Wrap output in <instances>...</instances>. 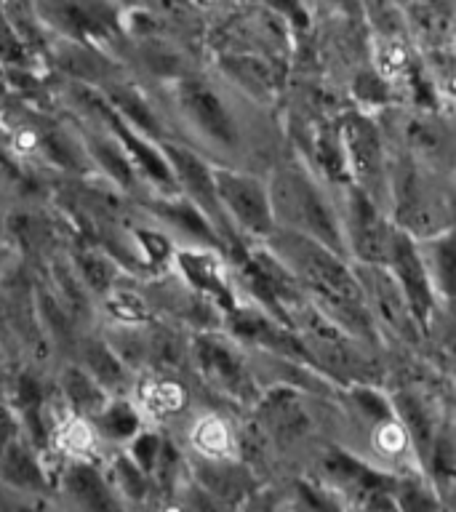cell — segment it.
<instances>
[{
  "mask_svg": "<svg viewBox=\"0 0 456 512\" xmlns=\"http://www.w3.org/2000/svg\"><path fill=\"white\" fill-rule=\"evenodd\" d=\"M283 246H286L288 259L294 262L296 272L331 307V312L347 320L355 331H368V312L366 304H363V294L342 264L336 262L326 248L312 243V240L299 238V235L288 238Z\"/></svg>",
  "mask_w": 456,
  "mask_h": 512,
  "instance_id": "cell-1",
  "label": "cell"
},
{
  "mask_svg": "<svg viewBox=\"0 0 456 512\" xmlns=\"http://www.w3.org/2000/svg\"><path fill=\"white\" fill-rule=\"evenodd\" d=\"M214 179L219 200L230 208L232 216L246 230L256 232V235H267L272 230L270 203H267V192H264L262 184L251 176L230 174V171H219V174H214Z\"/></svg>",
  "mask_w": 456,
  "mask_h": 512,
  "instance_id": "cell-2",
  "label": "cell"
},
{
  "mask_svg": "<svg viewBox=\"0 0 456 512\" xmlns=\"http://www.w3.org/2000/svg\"><path fill=\"white\" fill-rule=\"evenodd\" d=\"M280 203L291 211V222H296L302 230L312 232L315 238L328 240L331 246L339 248V235H336V227L328 216L323 200H320L318 190L312 187L310 182H304L302 176L288 174L283 182H280Z\"/></svg>",
  "mask_w": 456,
  "mask_h": 512,
  "instance_id": "cell-3",
  "label": "cell"
},
{
  "mask_svg": "<svg viewBox=\"0 0 456 512\" xmlns=\"http://www.w3.org/2000/svg\"><path fill=\"white\" fill-rule=\"evenodd\" d=\"M392 267L398 272L400 286L406 291L408 307L416 315V320L427 326L430 323V312H432V291H430V280H427V272H424L419 256H416L414 246L406 235H395L392 238V251H390Z\"/></svg>",
  "mask_w": 456,
  "mask_h": 512,
  "instance_id": "cell-4",
  "label": "cell"
},
{
  "mask_svg": "<svg viewBox=\"0 0 456 512\" xmlns=\"http://www.w3.org/2000/svg\"><path fill=\"white\" fill-rule=\"evenodd\" d=\"M350 222H352V243L358 248L363 259H390L392 238L384 222L371 206V200L363 192H355L350 200Z\"/></svg>",
  "mask_w": 456,
  "mask_h": 512,
  "instance_id": "cell-5",
  "label": "cell"
},
{
  "mask_svg": "<svg viewBox=\"0 0 456 512\" xmlns=\"http://www.w3.org/2000/svg\"><path fill=\"white\" fill-rule=\"evenodd\" d=\"M182 104L187 115L195 120V126L200 131H206L208 136H214L219 142H232L235 131H232V120L224 110L222 99L203 83H184L182 86Z\"/></svg>",
  "mask_w": 456,
  "mask_h": 512,
  "instance_id": "cell-6",
  "label": "cell"
},
{
  "mask_svg": "<svg viewBox=\"0 0 456 512\" xmlns=\"http://www.w3.org/2000/svg\"><path fill=\"white\" fill-rule=\"evenodd\" d=\"M166 158L176 171V176L182 179L184 187L192 192V198L198 200L206 211L216 214L219 211V192H216V179L211 174V168L198 155H192L190 150L176 147V144H166Z\"/></svg>",
  "mask_w": 456,
  "mask_h": 512,
  "instance_id": "cell-7",
  "label": "cell"
},
{
  "mask_svg": "<svg viewBox=\"0 0 456 512\" xmlns=\"http://www.w3.org/2000/svg\"><path fill=\"white\" fill-rule=\"evenodd\" d=\"M94 107L99 112H102L104 118L110 120L112 131H115V136H118V139H120V144H123V147H126L128 152H131V155H134L136 163H139V166H142L144 171H147V174H150L152 179H155V182L174 184V174H171L174 168H168L166 160L160 158L158 152L152 150L150 144L142 142V139H139V136H136L134 131H131V128H126V123H123V120H120L118 115H115V110H112L110 104H104V102H99V99H94Z\"/></svg>",
  "mask_w": 456,
  "mask_h": 512,
  "instance_id": "cell-8",
  "label": "cell"
},
{
  "mask_svg": "<svg viewBox=\"0 0 456 512\" xmlns=\"http://www.w3.org/2000/svg\"><path fill=\"white\" fill-rule=\"evenodd\" d=\"M0 478L22 491H46V475L40 470L38 459L19 440H11L0 451Z\"/></svg>",
  "mask_w": 456,
  "mask_h": 512,
  "instance_id": "cell-9",
  "label": "cell"
},
{
  "mask_svg": "<svg viewBox=\"0 0 456 512\" xmlns=\"http://www.w3.org/2000/svg\"><path fill=\"white\" fill-rule=\"evenodd\" d=\"M179 267H182V272L187 275V280H190L192 286L200 288L203 294L214 296L224 310H232V307H235L230 288L224 283L222 267H219V262H216L214 256L184 251V254H179Z\"/></svg>",
  "mask_w": 456,
  "mask_h": 512,
  "instance_id": "cell-10",
  "label": "cell"
},
{
  "mask_svg": "<svg viewBox=\"0 0 456 512\" xmlns=\"http://www.w3.org/2000/svg\"><path fill=\"white\" fill-rule=\"evenodd\" d=\"M347 139H350L352 166L366 182H376L382 174V152H379V139L374 134V126L366 120H350L347 126Z\"/></svg>",
  "mask_w": 456,
  "mask_h": 512,
  "instance_id": "cell-11",
  "label": "cell"
},
{
  "mask_svg": "<svg viewBox=\"0 0 456 512\" xmlns=\"http://www.w3.org/2000/svg\"><path fill=\"white\" fill-rule=\"evenodd\" d=\"M198 360L219 387H224L227 392H243V371L227 347H222L214 339H200Z\"/></svg>",
  "mask_w": 456,
  "mask_h": 512,
  "instance_id": "cell-12",
  "label": "cell"
},
{
  "mask_svg": "<svg viewBox=\"0 0 456 512\" xmlns=\"http://www.w3.org/2000/svg\"><path fill=\"white\" fill-rule=\"evenodd\" d=\"M64 488L67 494L75 499L83 507H91V510H107V507H115L110 491L104 486V478L99 475V470H94L91 464H75L67 478H64Z\"/></svg>",
  "mask_w": 456,
  "mask_h": 512,
  "instance_id": "cell-13",
  "label": "cell"
},
{
  "mask_svg": "<svg viewBox=\"0 0 456 512\" xmlns=\"http://www.w3.org/2000/svg\"><path fill=\"white\" fill-rule=\"evenodd\" d=\"M83 360H86L88 374L94 376L104 390H115L126 379V368H123L118 355L104 342H96V339L86 342V347H83Z\"/></svg>",
  "mask_w": 456,
  "mask_h": 512,
  "instance_id": "cell-14",
  "label": "cell"
},
{
  "mask_svg": "<svg viewBox=\"0 0 456 512\" xmlns=\"http://www.w3.org/2000/svg\"><path fill=\"white\" fill-rule=\"evenodd\" d=\"M64 395L83 414H99L104 408V387L83 368H70L64 374Z\"/></svg>",
  "mask_w": 456,
  "mask_h": 512,
  "instance_id": "cell-15",
  "label": "cell"
},
{
  "mask_svg": "<svg viewBox=\"0 0 456 512\" xmlns=\"http://www.w3.org/2000/svg\"><path fill=\"white\" fill-rule=\"evenodd\" d=\"M99 427L107 438L112 440H126L131 438L136 430H139V416L128 403H112V406H104L99 411Z\"/></svg>",
  "mask_w": 456,
  "mask_h": 512,
  "instance_id": "cell-16",
  "label": "cell"
},
{
  "mask_svg": "<svg viewBox=\"0 0 456 512\" xmlns=\"http://www.w3.org/2000/svg\"><path fill=\"white\" fill-rule=\"evenodd\" d=\"M158 214L168 222H174L176 227H182L184 232L195 235V238L214 240V230L208 227L203 214H198V208L190 206V203H160Z\"/></svg>",
  "mask_w": 456,
  "mask_h": 512,
  "instance_id": "cell-17",
  "label": "cell"
},
{
  "mask_svg": "<svg viewBox=\"0 0 456 512\" xmlns=\"http://www.w3.org/2000/svg\"><path fill=\"white\" fill-rule=\"evenodd\" d=\"M88 147H91V152L96 155V160L102 163L104 171H110V174L115 176L118 182L131 184V168H128L126 155L120 152L118 144L102 142V139H91V142H88Z\"/></svg>",
  "mask_w": 456,
  "mask_h": 512,
  "instance_id": "cell-18",
  "label": "cell"
},
{
  "mask_svg": "<svg viewBox=\"0 0 456 512\" xmlns=\"http://www.w3.org/2000/svg\"><path fill=\"white\" fill-rule=\"evenodd\" d=\"M110 99L118 104L123 115H128V118L134 120L136 126L147 128V131H158V123L152 118L150 107H147L139 96L131 94V91H110Z\"/></svg>",
  "mask_w": 456,
  "mask_h": 512,
  "instance_id": "cell-19",
  "label": "cell"
},
{
  "mask_svg": "<svg viewBox=\"0 0 456 512\" xmlns=\"http://www.w3.org/2000/svg\"><path fill=\"white\" fill-rule=\"evenodd\" d=\"M435 264H438L440 286L446 288V294L456 296V235L440 240L435 248Z\"/></svg>",
  "mask_w": 456,
  "mask_h": 512,
  "instance_id": "cell-20",
  "label": "cell"
},
{
  "mask_svg": "<svg viewBox=\"0 0 456 512\" xmlns=\"http://www.w3.org/2000/svg\"><path fill=\"white\" fill-rule=\"evenodd\" d=\"M80 270H83V278L94 291H107L112 280V267L107 259L96 254H83L80 256Z\"/></svg>",
  "mask_w": 456,
  "mask_h": 512,
  "instance_id": "cell-21",
  "label": "cell"
},
{
  "mask_svg": "<svg viewBox=\"0 0 456 512\" xmlns=\"http://www.w3.org/2000/svg\"><path fill=\"white\" fill-rule=\"evenodd\" d=\"M376 278H379L376 280V296H379V299H376V304L382 307L384 315L390 318V323H395V326L403 331V328H406V312H403V307H400L398 296H395V291H392L390 283L384 280V275H376Z\"/></svg>",
  "mask_w": 456,
  "mask_h": 512,
  "instance_id": "cell-22",
  "label": "cell"
},
{
  "mask_svg": "<svg viewBox=\"0 0 456 512\" xmlns=\"http://www.w3.org/2000/svg\"><path fill=\"white\" fill-rule=\"evenodd\" d=\"M115 470H118L120 486H123V491L128 496H134V499L144 496V491H147V478H144V470L139 464L128 462V459H118Z\"/></svg>",
  "mask_w": 456,
  "mask_h": 512,
  "instance_id": "cell-23",
  "label": "cell"
},
{
  "mask_svg": "<svg viewBox=\"0 0 456 512\" xmlns=\"http://www.w3.org/2000/svg\"><path fill=\"white\" fill-rule=\"evenodd\" d=\"M160 451H163V446H160V440L155 438V435H142V438H136L134 443V459L136 464L142 467L144 472H150L152 467H155V462H158Z\"/></svg>",
  "mask_w": 456,
  "mask_h": 512,
  "instance_id": "cell-24",
  "label": "cell"
},
{
  "mask_svg": "<svg viewBox=\"0 0 456 512\" xmlns=\"http://www.w3.org/2000/svg\"><path fill=\"white\" fill-rule=\"evenodd\" d=\"M355 94H358L363 102L379 104L387 99V88H384L376 78H371V75H360L358 83H355Z\"/></svg>",
  "mask_w": 456,
  "mask_h": 512,
  "instance_id": "cell-25",
  "label": "cell"
},
{
  "mask_svg": "<svg viewBox=\"0 0 456 512\" xmlns=\"http://www.w3.org/2000/svg\"><path fill=\"white\" fill-rule=\"evenodd\" d=\"M403 411H406L411 430H416V440H419V446H422V451H427V443H430V427H427V419H424L422 411L416 408V403H406V406H403Z\"/></svg>",
  "mask_w": 456,
  "mask_h": 512,
  "instance_id": "cell-26",
  "label": "cell"
},
{
  "mask_svg": "<svg viewBox=\"0 0 456 512\" xmlns=\"http://www.w3.org/2000/svg\"><path fill=\"white\" fill-rule=\"evenodd\" d=\"M40 398H43V390H40L38 379H32V376L24 374L19 379V406L27 411V408H38Z\"/></svg>",
  "mask_w": 456,
  "mask_h": 512,
  "instance_id": "cell-27",
  "label": "cell"
},
{
  "mask_svg": "<svg viewBox=\"0 0 456 512\" xmlns=\"http://www.w3.org/2000/svg\"><path fill=\"white\" fill-rule=\"evenodd\" d=\"M139 238H142L144 248H147V256H152V259H166L168 256V240L163 238V235H158V232H139Z\"/></svg>",
  "mask_w": 456,
  "mask_h": 512,
  "instance_id": "cell-28",
  "label": "cell"
},
{
  "mask_svg": "<svg viewBox=\"0 0 456 512\" xmlns=\"http://www.w3.org/2000/svg\"><path fill=\"white\" fill-rule=\"evenodd\" d=\"M11 440H16V422L11 419V414H8L6 408H0V451H3Z\"/></svg>",
  "mask_w": 456,
  "mask_h": 512,
  "instance_id": "cell-29",
  "label": "cell"
},
{
  "mask_svg": "<svg viewBox=\"0 0 456 512\" xmlns=\"http://www.w3.org/2000/svg\"><path fill=\"white\" fill-rule=\"evenodd\" d=\"M355 398H358L360 403H363V406H366L368 411H371V414H374V416H387V411H390V408L384 406V400L376 398L374 392L363 390V392H358V395H355Z\"/></svg>",
  "mask_w": 456,
  "mask_h": 512,
  "instance_id": "cell-30",
  "label": "cell"
}]
</instances>
